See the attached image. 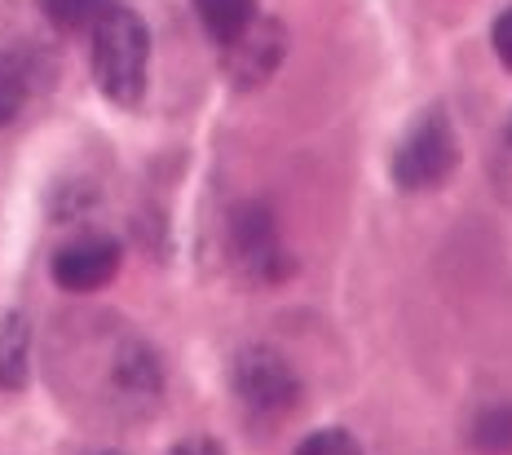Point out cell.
Masks as SVG:
<instances>
[{
    "label": "cell",
    "mask_w": 512,
    "mask_h": 455,
    "mask_svg": "<svg viewBox=\"0 0 512 455\" xmlns=\"http://www.w3.org/2000/svg\"><path fill=\"white\" fill-rule=\"evenodd\" d=\"M27 385V323L0 310V389Z\"/></svg>",
    "instance_id": "obj_7"
},
{
    "label": "cell",
    "mask_w": 512,
    "mask_h": 455,
    "mask_svg": "<svg viewBox=\"0 0 512 455\" xmlns=\"http://www.w3.org/2000/svg\"><path fill=\"white\" fill-rule=\"evenodd\" d=\"M27 102V76L9 54H0V124H9Z\"/></svg>",
    "instance_id": "obj_11"
},
{
    "label": "cell",
    "mask_w": 512,
    "mask_h": 455,
    "mask_svg": "<svg viewBox=\"0 0 512 455\" xmlns=\"http://www.w3.org/2000/svg\"><path fill=\"white\" fill-rule=\"evenodd\" d=\"M40 5L58 31H93L120 0H40Z\"/></svg>",
    "instance_id": "obj_9"
},
{
    "label": "cell",
    "mask_w": 512,
    "mask_h": 455,
    "mask_svg": "<svg viewBox=\"0 0 512 455\" xmlns=\"http://www.w3.org/2000/svg\"><path fill=\"white\" fill-rule=\"evenodd\" d=\"M102 455H115V451H102Z\"/></svg>",
    "instance_id": "obj_15"
},
{
    "label": "cell",
    "mask_w": 512,
    "mask_h": 455,
    "mask_svg": "<svg viewBox=\"0 0 512 455\" xmlns=\"http://www.w3.org/2000/svg\"><path fill=\"white\" fill-rule=\"evenodd\" d=\"M508 137H512V133H508Z\"/></svg>",
    "instance_id": "obj_16"
},
{
    "label": "cell",
    "mask_w": 512,
    "mask_h": 455,
    "mask_svg": "<svg viewBox=\"0 0 512 455\" xmlns=\"http://www.w3.org/2000/svg\"><path fill=\"white\" fill-rule=\"evenodd\" d=\"M230 252L256 283H283L292 274V252L279 243V226L261 204H243L230 217Z\"/></svg>",
    "instance_id": "obj_4"
},
{
    "label": "cell",
    "mask_w": 512,
    "mask_h": 455,
    "mask_svg": "<svg viewBox=\"0 0 512 455\" xmlns=\"http://www.w3.org/2000/svg\"><path fill=\"white\" fill-rule=\"evenodd\" d=\"M296 455H362L358 438L345 429H318L296 447Z\"/></svg>",
    "instance_id": "obj_12"
},
{
    "label": "cell",
    "mask_w": 512,
    "mask_h": 455,
    "mask_svg": "<svg viewBox=\"0 0 512 455\" xmlns=\"http://www.w3.org/2000/svg\"><path fill=\"white\" fill-rule=\"evenodd\" d=\"M168 455H226V447L217 438H208V433H195V438H181Z\"/></svg>",
    "instance_id": "obj_14"
},
{
    "label": "cell",
    "mask_w": 512,
    "mask_h": 455,
    "mask_svg": "<svg viewBox=\"0 0 512 455\" xmlns=\"http://www.w3.org/2000/svg\"><path fill=\"white\" fill-rule=\"evenodd\" d=\"M473 447L482 455H512V407H486L473 420Z\"/></svg>",
    "instance_id": "obj_10"
},
{
    "label": "cell",
    "mask_w": 512,
    "mask_h": 455,
    "mask_svg": "<svg viewBox=\"0 0 512 455\" xmlns=\"http://www.w3.org/2000/svg\"><path fill=\"white\" fill-rule=\"evenodd\" d=\"M283 54H287V36H283L279 23H270V18H252L239 36H230L226 45H221L230 80L243 84V89H256V84L270 80L274 71H279Z\"/></svg>",
    "instance_id": "obj_5"
},
{
    "label": "cell",
    "mask_w": 512,
    "mask_h": 455,
    "mask_svg": "<svg viewBox=\"0 0 512 455\" xmlns=\"http://www.w3.org/2000/svg\"><path fill=\"white\" fill-rule=\"evenodd\" d=\"M93 36V80L115 107H137L146 98V71H151V31L133 9L115 5Z\"/></svg>",
    "instance_id": "obj_1"
},
{
    "label": "cell",
    "mask_w": 512,
    "mask_h": 455,
    "mask_svg": "<svg viewBox=\"0 0 512 455\" xmlns=\"http://www.w3.org/2000/svg\"><path fill=\"white\" fill-rule=\"evenodd\" d=\"M195 14L208 27V36L217 45H226L230 36H239L256 18V0H195Z\"/></svg>",
    "instance_id": "obj_8"
},
{
    "label": "cell",
    "mask_w": 512,
    "mask_h": 455,
    "mask_svg": "<svg viewBox=\"0 0 512 455\" xmlns=\"http://www.w3.org/2000/svg\"><path fill=\"white\" fill-rule=\"evenodd\" d=\"M490 45H495V58L512 71V9H504V14L495 18V27H490Z\"/></svg>",
    "instance_id": "obj_13"
},
{
    "label": "cell",
    "mask_w": 512,
    "mask_h": 455,
    "mask_svg": "<svg viewBox=\"0 0 512 455\" xmlns=\"http://www.w3.org/2000/svg\"><path fill=\"white\" fill-rule=\"evenodd\" d=\"M120 243L106 235H84L53 257V283L62 292H98L120 274Z\"/></svg>",
    "instance_id": "obj_6"
},
{
    "label": "cell",
    "mask_w": 512,
    "mask_h": 455,
    "mask_svg": "<svg viewBox=\"0 0 512 455\" xmlns=\"http://www.w3.org/2000/svg\"><path fill=\"white\" fill-rule=\"evenodd\" d=\"M460 164V142L442 111H424L393 146V182L402 190H437Z\"/></svg>",
    "instance_id": "obj_2"
},
{
    "label": "cell",
    "mask_w": 512,
    "mask_h": 455,
    "mask_svg": "<svg viewBox=\"0 0 512 455\" xmlns=\"http://www.w3.org/2000/svg\"><path fill=\"white\" fill-rule=\"evenodd\" d=\"M234 398L256 420H283L301 407V376L279 349L252 345L234 358Z\"/></svg>",
    "instance_id": "obj_3"
}]
</instances>
